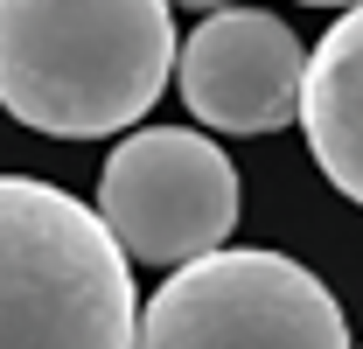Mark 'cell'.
Masks as SVG:
<instances>
[{"mask_svg":"<svg viewBox=\"0 0 363 349\" xmlns=\"http://www.w3.org/2000/svg\"><path fill=\"white\" fill-rule=\"evenodd\" d=\"M168 77V0H0V105L49 140L126 133Z\"/></svg>","mask_w":363,"mask_h":349,"instance_id":"cell-1","label":"cell"},{"mask_svg":"<svg viewBox=\"0 0 363 349\" xmlns=\"http://www.w3.org/2000/svg\"><path fill=\"white\" fill-rule=\"evenodd\" d=\"M126 245L70 189L0 174V349H133Z\"/></svg>","mask_w":363,"mask_h":349,"instance_id":"cell-2","label":"cell"},{"mask_svg":"<svg viewBox=\"0 0 363 349\" xmlns=\"http://www.w3.org/2000/svg\"><path fill=\"white\" fill-rule=\"evenodd\" d=\"M133 349H350L335 294L286 252L182 259L140 307Z\"/></svg>","mask_w":363,"mask_h":349,"instance_id":"cell-3","label":"cell"},{"mask_svg":"<svg viewBox=\"0 0 363 349\" xmlns=\"http://www.w3.org/2000/svg\"><path fill=\"white\" fill-rule=\"evenodd\" d=\"M238 168L217 140L182 126H140L98 174V217L140 265H182L238 231Z\"/></svg>","mask_w":363,"mask_h":349,"instance_id":"cell-4","label":"cell"},{"mask_svg":"<svg viewBox=\"0 0 363 349\" xmlns=\"http://www.w3.org/2000/svg\"><path fill=\"white\" fill-rule=\"evenodd\" d=\"M301 70L308 49L259 7H210L203 28L175 49L182 105L210 133H279L301 112Z\"/></svg>","mask_w":363,"mask_h":349,"instance_id":"cell-5","label":"cell"},{"mask_svg":"<svg viewBox=\"0 0 363 349\" xmlns=\"http://www.w3.org/2000/svg\"><path fill=\"white\" fill-rule=\"evenodd\" d=\"M301 133L315 147L321 174L363 210V0H350V14L308 49Z\"/></svg>","mask_w":363,"mask_h":349,"instance_id":"cell-6","label":"cell"},{"mask_svg":"<svg viewBox=\"0 0 363 349\" xmlns=\"http://www.w3.org/2000/svg\"><path fill=\"white\" fill-rule=\"evenodd\" d=\"M168 7H203L210 14V7H230V0H168Z\"/></svg>","mask_w":363,"mask_h":349,"instance_id":"cell-7","label":"cell"},{"mask_svg":"<svg viewBox=\"0 0 363 349\" xmlns=\"http://www.w3.org/2000/svg\"><path fill=\"white\" fill-rule=\"evenodd\" d=\"M301 7H350V0H301Z\"/></svg>","mask_w":363,"mask_h":349,"instance_id":"cell-8","label":"cell"}]
</instances>
